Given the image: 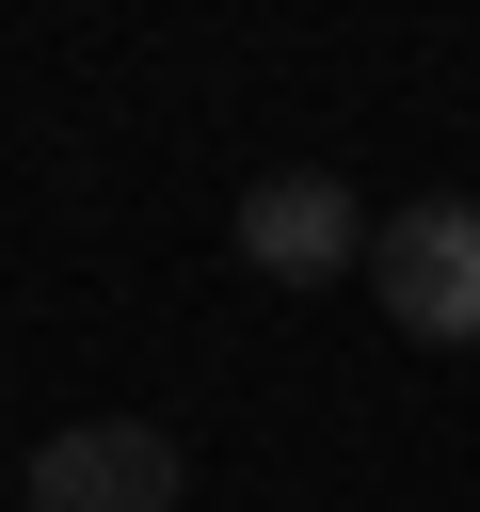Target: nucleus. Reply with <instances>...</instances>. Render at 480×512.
<instances>
[{
    "mask_svg": "<svg viewBox=\"0 0 480 512\" xmlns=\"http://www.w3.org/2000/svg\"><path fill=\"white\" fill-rule=\"evenodd\" d=\"M368 304L416 352H480V208L464 192H416L400 224H368Z\"/></svg>",
    "mask_w": 480,
    "mask_h": 512,
    "instance_id": "nucleus-1",
    "label": "nucleus"
},
{
    "mask_svg": "<svg viewBox=\"0 0 480 512\" xmlns=\"http://www.w3.org/2000/svg\"><path fill=\"white\" fill-rule=\"evenodd\" d=\"M192 496V448L160 416H64L16 480V512H176Z\"/></svg>",
    "mask_w": 480,
    "mask_h": 512,
    "instance_id": "nucleus-2",
    "label": "nucleus"
},
{
    "mask_svg": "<svg viewBox=\"0 0 480 512\" xmlns=\"http://www.w3.org/2000/svg\"><path fill=\"white\" fill-rule=\"evenodd\" d=\"M240 272H256V288H336V272H368V208H352L320 160H288V176L240 192Z\"/></svg>",
    "mask_w": 480,
    "mask_h": 512,
    "instance_id": "nucleus-3",
    "label": "nucleus"
}]
</instances>
